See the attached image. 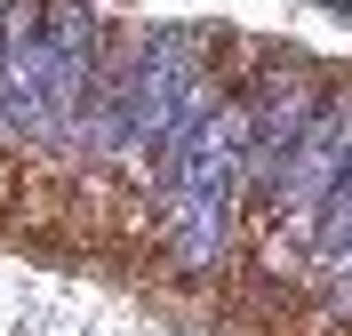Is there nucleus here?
Returning <instances> with one entry per match:
<instances>
[{"mask_svg": "<svg viewBox=\"0 0 352 336\" xmlns=\"http://www.w3.org/2000/svg\"><path fill=\"white\" fill-rule=\"evenodd\" d=\"M0 128L16 144H56V56L41 0L0 8Z\"/></svg>", "mask_w": 352, "mask_h": 336, "instance_id": "1", "label": "nucleus"}, {"mask_svg": "<svg viewBox=\"0 0 352 336\" xmlns=\"http://www.w3.org/2000/svg\"><path fill=\"white\" fill-rule=\"evenodd\" d=\"M344 160H352V89L336 96V104H320V112H312V128L296 136V153H288L280 184H272V216L312 232L320 201H329L336 177H344Z\"/></svg>", "mask_w": 352, "mask_h": 336, "instance_id": "2", "label": "nucleus"}, {"mask_svg": "<svg viewBox=\"0 0 352 336\" xmlns=\"http://www.w3.org/2000/svg\"><path fill=\"white\" fill-rule=\"evenodd\" d=\"M312 112H320V96H312L305 80H272V89H256V104H248V153H241V184H256L264 201H272V184H280L288 153H296V136L312 128Z\"/></svg>", "mask_w": 352, "mask_h": 336, "instance_id": "3", "label": "nucleus"}, {"mask_svg": "<svg viewBox=\"0 0 352 336\" xmlns=\"http://www.w3.org/2000/svg\"><path fill=\"white\" fill-rule=\"evenodd\" d=\"M312 248L329 265H344V248H352V160H344V177H336V192L320 201V216H312Z\"/></svg>", "mask_w": 352, "mask_h": 336, "instance_id": "4", "label": "nucleus"}, {"mask_svg": "<svg viewBox=\"0 0 352 336\" xmlns=\"http://www.w3.org/2000/svg\"><path fill=\"white\" fill-rule=\"evenodd\" d=\"M336 280H344V304H352V248H344V272H336Z\"/></svg>", "mask_w": 352, "mask_h": 336, "instance_id": "5", "label": "nucleus"}]
</instances>
